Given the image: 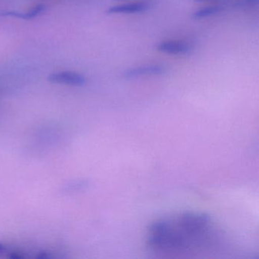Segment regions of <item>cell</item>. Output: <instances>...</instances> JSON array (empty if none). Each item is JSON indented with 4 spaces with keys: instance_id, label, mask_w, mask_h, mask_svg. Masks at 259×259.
<instances>
[{
    "instance_id": "277c9868",
    "label": "cell",
    "mask_w": 259,
    "mask_h": 259,
    "mask_svg": "<svg viewBox=\"0 0 259 259\" xmlns=\"http://www.w3.org/2000/svg\"><path fill=\"white\" fill-rule=\"evenodd\" d=\"M48 81L54 84H66V85H84L87 82V78L82 74L72 71H63L54 72L48 76Z\"/></svg>"
},
{
    "instance_id": "5b68a950",
    "label": "cell",
    "mask_w": 259,
    "mask_h": 259,
    "mask_svg": "<svg viewBox=\"0 0 259 259\" xmlns=\"http://www.w3.org/2000/svg\"><path fill=\"white\" fill-rule=\"evenodd\" d=\"M151 8V4L146 1L125 3L111 6L106 10L107 15H130L145 13Z\"/></svg>"
},
{
    "instance_id": "ba28073f",
    "label": "cell",
    "mask_w": 259,
    "mask_h": 259,
    "mask_svg": "<svg viewBox=\"0 0 259 259\" xmlns=\"http://www.w3.org/2000/svg\"><path fill=\"white\" fill-rule=\"evenodd\" d=\"M258 2L259 0H234L233 7L234 8H248L255 7Z\"/></svg>"
},
{
    "instance_id": "8fae6325",
    "label": "cell",
    "mask_w": 259,
    "mask_h": 259,
    "mask_svg": "<svg viewBox=\"0 0 259 259\" xmlns=\"http://www.w3.org/2000/svg\"><path fill=\"white\" fill-rule=\"evenodd\" d=\"M6 251H7V246L3 243H0V254H3Z\"/></svg>"
},
{
    "instance_id": "30bf717a",
    "label": "cell",
    "mask_w": 259,
    "mask_h": 259,
    "mask_svg": "<svg viewBox=\"0 0 259 259\" xmlns=\"http://www.w3.org/2000/svg\"><path fill=\"white\" fill-rule=\"evenodd\" d=\"M11 255L10 256L11 258H22L23 256L21 255L20 254H19L18 252H12Z\"/></svg>"
},
{
    "instance_id": "8992f818",
    "label": "cell",
    "mask_w": 259,
    "mask_h": 259,
    "mask_svg": "<svg viewBox=\"0 0 259 259\" xmlns=\"http://www.w3.org/2000/svg\"><path fill=\"white\" fill-rule=\"evenodd\" d=\"M224 7L222 4H213V5L206 6L195 10L191 14V18L194 20H201L207 19L209 17L216 16L218 13L224 10Z\"/></svg>"
},
{
    "instance_id": "7c38bea8",
    "label": "cell",
    "mask_w": 259,
    "mask_h": 259,
    "mask_svg": "<svg viewBox=\"0 0 259 259\" xmlns=\"http://www.w3.org/2000/svg\"><path fill=\"white\" fill-rule=\"evenodd\" d=\"M115 1H130V0H115Z\"/></svg>"
},
{
    "instance_id": "7a4b0ae2",
    "label": "cell",
    "mask_w": 259,
    "mask_h": 259,
    "mask_svg": "<svg viewBox=\"0 0 259 259\" xmlns=\"http://www.w3.org/2000/svg\"><path fill=\"white\" fill-rule=\"evenodd\" d=\"M166 68L161 64H145L133 66L122 72L124 79L131 80L146 76H157L166 73Z\"/></svg>"
},
{
    "instance_id": "6da1fadb",
    "label": "cell",
    "mask_w": 259,
    "mask_h": 259,
    "mask_svg": "<svg viewBox=\"0 0 259 259\" xmlns=\"http://www.w3.org/2000/svg\"><path fill=\"white\" fill-rule=\"evenodd\" d=\"M213 224L208 215L186 212L155 221L147 233L148 247L157 251L183 253L210 246L213 242Z\"/></svg>"
},
{
    "instance_id": "3957f363",
    "label": "cell",
    "mask_w": 259,
    "mask_h": 259,
    "mask_svg": "<svg viewBox=\"0 0 259 259\" xmlns=\"http://www.w3.org/2000/svg\"><path fill=\"white\" fill-rule=\"evenodd\" d=\"M158 52L169 55H188L193 48L189 42L180 40H165L159 42L156 46Z\"/></svg>"
},
{
    "instance_id": "9c48e42d",
    "label": "cell",
    "mask_w": 259,
    "mask_h": 259,
    "mask_svg": "<svg viewBox=\"0 0 259 259\" xmlns=\"http://www.w3.org/2000/svg\"><path fill=\"white\" fill-rule=\"evenodd\" d=\"M218 1H222V0H194V2L196 4H205V3L218 2Z\"/></svg>"
},
{
    "instance_id": "52a82bcc",
    "label": "cell",
    "mask_w": 259,
    "mask_h": 259,
    "mask_svg": "<svg viewBox=\"0 0 259 259\" xmlns=\"http://www.w3.org/2000/svg\"><path fill=\"white\" fill-rule=\"evenodd\" d=\"M45 10H46V7H45V5L38 4V5L33 7L32 9H31L29 11L26 12V13H19V12L11 11L7 12V13H4V15L19 18V19H24V20H30V19H34V18L40 16L42 13L45 11Z\"/></svg>"
}]
</instances>
